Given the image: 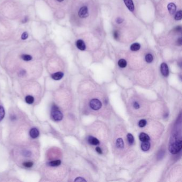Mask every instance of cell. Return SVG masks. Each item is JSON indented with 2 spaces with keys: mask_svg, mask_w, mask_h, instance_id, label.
Instances as JSON below:
<instances>
[{
  "mask_svg": "<svg viewBox=\"0 0 182 182\" xmlns=\"http://www.w3.org/2000/svg\"><path fill=\"white\" fill-rule=\"evenodd\" d=\"M182 149V141L179 139L173 143H171L169 146V151L171 153L176 154Z\"/></svg>",
  "mask_w": 182,
  "mask_h": 182,
  "instance_id": "6da1fadb",
  "label": "cell"
},
{
  "mask_svg": "<svg viewBox=\"0 0 182 182\" xmlns=\"http://www.w3.org/2000/svg\"><path fill=\"white\" fill-rule=\"evenodd\" d=\"M51 117L54 120L59 121L62 120L63 118V115L62 113L59 110V108L57 106L53 105L51 109Z\"/></svg>",
  "mask_w": 182,
  "mask_h": 182,
  "instance_id": "7a4b0ae2",
  "label": "cell"
},
{
  "mask_svg": "<svg viewBox=\"0 0 182 182\" xmlns=\"http://www.w3.org/2000/svg\"><path fill=\"white\" fill-rule=\"evenodd\" d=\"M102 102L97 99H93L90 102V106L94 110H99L102 107Z\"/></svg>",
  "mask_w": 182,
  "mask_h": 182,
  "instance_id": "3957f363",
  "label": "cell"
},
{
  "mask_svg": "<svg viewBox=\"0 0 182 182\" xmlns=\"http://www.w3.org/2000/svg\"><path fill=\"white\" fill-rule=\"evenodd\" d=\"M78 14L79 16L81 18H87L89 16L88 9L86 6H83L80 8V10L79 11Z\"/></svg>",
  "mask_w": 182,
  "mask_h": 182,
  "instance_id": "277c9868",
  "label": "cell"
},
{
  "mask_svg": "<svg viewBox=\"0 0 182 182\" xmlns=\"http://www.w3.org/2000/svg\"><path fill=\"white\" fill-rule=\"evenodd\" d=\"M160 70L162 74L164 75V76H168L169 74V71L168 66L167 65V64L164 63V62L162 63L160 66Z\"/></svg>",
  "mask_w": 182,
  "mask_h": 182,
  "instance_id": "5b68a950",
  "label": "cell"
},
{
  "mask_svg": "<svg viewBox=\"0 0 182 182\" xmlns=\"http://www.w3.org/2000/svg\"><path fill=\"white\" fill-rule=\"evenodd\" d=\"M123 1H124V2L126 7L131 12L134 11L135 7L133 0H123Z\"/></svg>",
  "mask_w": 182,
  "mask_h": 182,
  "instance_id": "8992f818",
  "label": "cell"
},
{
  "mask_svg": "<svg viewBox=\"0 0 182 182\" xmlns=\"http://www.w3.org/2000/svg\"><path fill=\"white\" fill-rule=\"evenodd\" d=\"M30 135L32 138H36L39 136V131L36 128H33L30 130Z\"/></svg>",
  "mask_w": 182,
  "mask_h": 182,
  "instance_id": "52a82bcc",
  "label": "cell"
},
{
  "mask_svg": "<svg viewBox=\"0 0 182 182\" xmlns=\"http://www.w3.org/2000/svg\"><path fill=\"white\" fill-rule=\"evenodd\" d=\"M76 45L79 49L82 50V51L84 50L85 48H86V45L85 44L84 42L82 40H77L76 42Z\"/></svg>",
  "mask_w": 182,
  "mask_h": 182,
  "instance_id": "ba28073f",
  "label": "cell"
},
{
  "mask_svg": "<svg viewBox=\"0 0 182 182\" xmlns=\"http://www.w3.org/2000/svg\"><path fill=\"white\" fill-rule=\"evenodd\" d=\"M168 9L169 13L171 15L174 14L176 11V6L175 4L173 3H170L168 4Z\"/></svg>",
  "mask_w": 182,
  "mask_h": 182,
  "instance_id": "9c48e42d",
  "label": "cell"
},
{
  "mask_svg": "<svg viewBox=\"0 0 182 182\" xmlns=\"http://www.w3.org/2000/svg\"><path fill=\"white\" fill-rule=\"evenodd\" d=\"M139 138L140 141H142V142H148L150 140V138L149 137V136L146 134V133H140V135L139 136Z\"/></svg>",
  "mask_w": 182,
  "mask_h": 182,
  "instance_id": "30bf717a",
  "label": "cell"
},
{
  "mask_svg": "<svg viewBox=\"0 0 182 182\" xmlns=\"http://www.w3.org/2000/svg\"><path fill=\"white\" fill-rule=\"evenodd\" d=\"M64 76V73L62 72H56L54 73L51 75L52 78L55 80H59L60 79H62V77Z\"/></svg>",
  "mask_w": 182,
  "mask_h": 182,
  "instance_id": "8fae6325",
  "label": "cell"
},
{
  "mask_svg": "<svg viewBox=\"0 0 182 182\" xmlns=\"http://www.w3.org/2000/svg\"><path fill=\"white\" fill-rule=\"evenodd\" d=\"M88 142L89 143L91 144V145H97L99 144V141L98 139L96 138L93 137V136H89L88 138Z\"/></svg>",
  "mask_w": 182,
  "mask_h": 182,
  "instance_id": "7c38bea8",
  "label": "cell"
},
{
  "mask_svg": "<svg viewBox=\"0 0 182 182\" xmlns=\"http://www.w3.org/2000/svg\"><path fill=\"white\" fill-rule=\"evenodd\" d=\"M151 144L148 142H144L141 144V148L143 151H147L149 150Z\"/></svg>",
  "mask_w": 182,
  "mask_h": 182,
  "instance_id": "4fadbf2b",
  "label": "cell"
},
{
  "mask_svg": "<svg viewBox=\"0 0 182 182\" xmlns=\"http://www.w3.org/2000/svg\"><path fill=\"white\" fill-rule=\"evenodd\" d=\"M61 164V161L60 160H57L55 161H50L48 162V166H51V167H57Z\"/></svg>",
  "mask_w": 182,
  "mask_h": 182,
  "instance_id": "5bb4252c",
  "label": "cell"
},
{
  "mask_svg": "<svg viewBox=\"0 0 182 182\" xmlns=\"http://www.w3.org/2000/svg\"><path fill=\"white\" fill-rule=\"evenodd\" d=\"M141 48V45L139 43H133L132 45L130 46V49L133 51H136L139 50Z\"/></svg>",
  "mask_w": 182,
  "mask_h": 182,
  "instance_id": "9a60e30c",
  "label": "cell"
},
{
  "mask_svg": "<svg viewBox=\"0 0 182 182\" xmlns=\"http://www.w3.org/2000/svg\"><path fill=\"white\" fill-rule=\"evenodd\" d=\"M116 145L117 147L119 148H122L124 147V142H123V139L121 138H119L117 139Z\"/></svg>",
  "mask_w": 182,
  "mask_h": 182,
  "instance_id": "2e32d148",
  "label": "cell"
},
{
  "mask_svg": "<svg viewBox=\"0 0 182 182\" xmlns=\"http://www.w3.org/2000/svg\"><path fill=\"white\" fill-rule=\"evenodd\" d=\"M25 101L28 104H32L34 102V98L32 96H27L26 98H25Z\"/></svg>",
  "mask_w": 182,
  "mask_h": 182,
  "instance_id": "e0dca14e",
  "label": "cell"
},
{
  "mask_svg": "<svg viewBox=\"0 0 182 182\" xmlns=\"http://www.w3.org/2000/svg\"><path fill=\"white\" fill-rule=\"evenodd\" d=\"M127 62L126 60L123 59H121L120 60H119L118 62V65L119 67H120L121 68H124L126 67L127 66Z\"/></svg>",
  "mask_w": 182,
  "mask_h": 182,
  "instance_id": "ac0fdd59",
  "label": "cell"
},
{
  "mask_svg": "<svg viewBox=\"0 0 182 182\" xmlns=\"http://www.w3.org/2000/svg\"><path fill=\"white\" fill-rule=\"evenodd\" d=\"M145 60L146 62H148V63H151L152 62L153 60V56L150 53H148L145 56Z\"/></svg>",
  "mask_w": 182,
  "mask_h": 182,
  "instance_id": "d6986e66",
  "label": "cell"
},
{
  "mask_svg": "<svg viewBox=\"0 0 182 182\" xmlns=\"http://www.w3.org/2000/svg\"><path fill=\"white\" fill-rule=\"evenodd\" d=\"M5 116V111L3 106H0V121L3 120Z\"/></svg>",
  "mask_w": 182,
  "mask_h": 182,
  "instance_id": "ffe728a7",
  "label": "cell"
},
{
  "mask_svg": "<svg viewBox=\"0 0 182 182\" xmlns=\"http://www.w3.org/2000/svg\"><path fill=\"white\" fill-rule=\"evenodd\" d=\"M127 139L129 143L130 144H133L134 142V137L131 133H128L127 135Z\"/></svg>",
  "mask_w": 182,
  "mask_h": 182,
  "instance_id": "44dd1931",
  "label": "cell"
},
{
  "mask_svg": "<svg viewBox=\"0 0 182 182\" xmlns=\"http://www.w3.org/2000/svg\"><path fill=\"white\" fill-rule=\"evenodd\" d=\"M21 57H22V58L23 60L27 62L30 61V60L32 59V56L29 55H22V56H21Z\"/></svg>",
  "mask_w": 182,
  "mask_h": 182,
  "instance_id": "7402d4cb",
  "label": "cell"
},
{
  "mask_svg": "<svg viewBox=\"0 0 182 182\" xmlns=\"http://www.w3.org/2000/svg\"><path fill=\"white\" fill-rule=\"evenodd\" d=\"M182 11L181 10H180V11H178L176 14V15L175 16V19L176 20H180L182 19Z\"/></svg>",
  "mask_w": 182,
  "mask_h": 182,
  "instance_id": "603a6c76",
  "label": "cell"
},
{
  "mask_svg": "<svg viewBox=\"0 0 182 182\" xmlns=\"http://www.w3.org/2000/svg\"><path fill=\"white\" fill-rule=\"evenodd\" d=\"M22 155L25 157H30L32 155V153L31 151L28 150H24L22 152Z\"/></svg>",
  "mask_w": 182,
  "mask_h": 182,
  "instance_id": "cb8c5ba5",
  "label": "cell"
},
{
  "mask_svg": "<svg viewBox=\"0 0 182 182\" xmlns=\"http://www.w3.org/2000/svg\"><path fill=\"white\" fill-rule=\"evenodd\" d=\"M146 124V121L144 119H142V120H140L138 122V125L139 127L141 128H143L145 127Z\"/></svg>",
  "mask_w": 182,
  "mask_h": 182,
  "instance_id": "d4e9b609",
  "label": "cell"
},
{
  "mask_svg": "<svg viewBox=\"0 0 182 182\" xmlns=\"http://www.w3.org/2000/svg\"><path fill=\"white\" fill-rule=\"evenodd\" d=\"M24 166H25L26 168H31L32 167L33 165V163L32 161H28V162H25L23 164Z\"/></svg>",
  "mask_w": 182,
  "mask_h": 182,
  "instance_id": "484cf974",
  "label": "cell"
},
{
  "mask_svg": "<svg viewBox=\"0 0 182 182\" xmlns=\"http://www.w3.org/2000/svg\"><path fill=\"white\" fill-rule=\"evenodd\" d=\"M28 34L27 33V32H25L22 34L21 38H22V39L23 40H26L28 38Z\"/></svg>",
  "mask_w": 182,
  "mask_h": 182,
  "instance_id": "4316f807",
  "label": "cell"
},
{
  "mask_svg": "<svg viewBox=\"0 0 182 182\" xmlns=\"http://www.w3.org/2000/svg\"><path fill=\"white\" fill-rule=\"evenodd\" d=\"M113 37L115 40H118L119 37V33L118 31H115L113 32Z\"/></svg>",
  "mask_w": 182,
  "mask_h": 182,
  "instance_id": "83f0119b",
  "label": "cell"
},
{
  "mask_svg": "<svg viewBox=\"0 0 182 182\" xmlns=\"http://www.w3.org/2000/svg\"><path fill=\"white\" fill-rule=\"evenodd\" d=\"M75 182H86L87 181L85 180L84 178H83V177H77L76 179L74 180Z\"/></svg>",
  "mask_w": 182,
  "mask_h": 182,
  "instance_id": "f1b7e54d",
  "label": "cell"
},
{
  "mask_svg": "<svg viewBox=\"0 0 182 182\" xmlns=\"http://www.w3.org/2000/svg\"><path fill=\"white\" fill-rule=\"evenodd\" d=\"M133 107H134L135 109H136V110L139 109V107H140V105H139V103L137 102H133Z\"/></svg>",
  "mask_w": 182,
  "mask_h": 182,
  "instance_id": "f546056e",
  "label": "cell"
},
{
  "mask_svg": "<svg viewBox=\"0 0 182 182\" xmlns=\"http://www.w3.org/2000/svg\"><path fill=\"white\" fill-rule=\"evenodd\" d=\"M96 151H97L98 153L99 154H102V150L101 148H100L99 147H97L96 148Z\"/></svg>",
  "mask_w": 182,
  "mask_h": 182,
  "instance_id": "4dcf8cb0",
  "label": "cell"
},
{
  "mask_svg": "<svg viewBox=\"0 0 182 182\" xmlns=\"http://www.w3.org/2000/svg\"><path fill=\"white\" fill-rule=\"evenodd\" d=\"M116 22L118 24H121V23H122L123 22V20L121 18H118L116 19Z\"/></svg>",
  "mask_w": 182,
  "mask_h": 182,
  "instance_id": "1f68e13d",
  "label": "cell"
},
{
  "mask_svg": "<svg viewBox=\"0 0 182 182\" xmlns=\"http://www.w3.org/2000/svg\"><path fill=\"white\" fill-rule=\"evenodd\" d=\"M177 44L178 45H182V40L181 37H180V38H179L177 40Z\"/></svg>",
  "mask_w": 182,
  "mask_h": 182,
  "instance_id": "d6a6232c",
  "label": "cell"
},
{
  "mask_svg": "<svg viewBox=\"0 0 182 182\" xmlns=\"http://www.w3.org/2000/svg\"><path fill=\"white\" fill-rule=\"evenodd\" d=\"M175 31H177V32H181V30H182V27L180 26H178L176 27L175 28Z\"/></svg>",
  "mask_w": 182,
  "mask_h": 182,
  "instance_id": "836d02e7",
  "label": "cell"
},
{
  "mask_svg": "<svg viewBox=\"0 0 182 182\" xmlns=\"http://www.w3.org/2000/svg\"><path fill=\"white\" fill-rule=\"evenodd\" d=\"M25 74H26V71L25 70H22L20 71L19 73V75H22V76H23V75H25Z\"/></svg>",
  "mask_w": 182,
  "mask_h": 182,
  "instance_id": "e575fe53",
  "label": "cell"
},
{
  "mask_svg": "<svg viewBox=\"0 0 182 182\" xmlns=\"http://www.w3.org/2000/svg\"><path fill=\"white\" fill-rule=\"evenodd\" d=\"M27 19H28L27 17H25L24 19L22 20V22L23 23H25V22H27Z\"/></svg>",
  "mask_w": 182,
  "mask_h": 182,
  "instance_id": "d590c367",
  "label": "cell"
},
{
  "mask_svg": "<svg viewBox=\"0 0 182 182\" xmlns=\"http://www.w3.org/2000/svg\"><path fill=\"white\" fill-rule=\"evenodd\" d=\"M57 1H58V2H62V1H64V0H57Z\"/></svg>",
  "mask_w": 182,
  "mask_h": 182,
  "instance_id": "8d00e7d4",
  "label": "cell"
}]
</instances>
